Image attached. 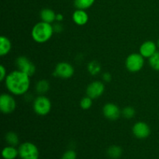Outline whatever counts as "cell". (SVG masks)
Instances as JSON below:
<instances>
[{
    "label": "cell",
    "instance_id": "4316f807",
    "mask_svg": "<svg viewBox=\"0 0 159 159\" xmlns=\"http://www.w3.org/2000/svg\"><path fill=\"white\" fill-rule=\"evenodd\" d=\"M102 79H103V80L106 81V82H110V81L111 80V75L109 72L104 73L103 75H102Z\"/></svg>",
    "mask_w": 159,
    "mask_h": 159
},
{
    "label": "cell",
    "instance_id": "ba28073f",
    "mask_svg": "<svg viewBox=\"0 0 159 159\" xmlns=\"http://www.w3.org/2000/svg\"><path fill=\"white\" fill-rule=\"evenodd\" d=\"M75 70L72 65L67 62L57 64L54 70V75L61 79H69L74 75Z\"/></svg>",
    "mask_w": 159,
    "mask_h": 159
},
{
    "label": "cell",
    "instance_id": "8fae6325",
    "mask_svg": "<svg viewBox=\"0 0 159 159\" xmlns=\"http://www.w3.org/2000/svg\"><path fill=\"white\" fill-rule=\"evenodd\" d=\"M133 134L137 138L139 139H144L147 138L151 134L150 127L144 122L136 123L133 127Z\"/></svg>",
    "mask_w": 159,
    "mask_h": 159
},
{
    "label": "cell",
    "instance_id": "9a60e30c",
    "mask_svg": "<svg viewBox=\"0 0 159 159\" xmlns=\"http://www.w3.org/2000/svg\"><path fill=\"white\" fill-rule=\"evenodd\" d=\"M12 48V43L7 37L2 36L0 38V55L5 56L9 54Z\"/></svg>",
    "mask_w": 159,
    "mask_h": 159
},
{
    "label": "cell",
    "instance_id": "484cf974",
    "mask_svg": "<svg viewBox=\"0 0 159 159\" xmlns=\"http://www.w3.org/2000/svg\"><path fill=\"white\" fill-rule=\"evenodd\" d=\"M6 69L3 65L0 66V81H3L6 78Z\"/></svg>",
    "mask_w": 159,
    "mask_h": 159
},
{
    "label": "cell",
    "instance_id": "6da1fadb",
    "mask_svg": "<svg viewBox=\"0 0 159 159\" xmlns=\"http://www.w3.org/2000/svg\"><path fill=\"white\" fill-rule=\"evenodd\" d=\"M8 91L16 96H21L28 91L30 85V76L26 73L16 70L7 75L5 79Z\"/></svg>",
    "mask_w": 159,
    "mask_h": 159
},
{
    "label": "cell",
    "instance_id": "d6986e66",
    "mask_svg": "<svg viewBox=\"0 0 159 159\" xmlns=\"http://www.w3.org/2000/svg\"><path fill=\"white\" fill-rule=\"evenodd\" d=\"M50 84L48 81L46 80H40L36 85V90L40 94H43L46 93L49 90Z\"/></svg>",
    "mask_w": 159,
    "mask_h": 159
},
{
    "label": "cell",
    "instance_id": "30bf717a",
    "mask_svg": "<svg viewBox=\"0 0 159 159\" xmlns=\"http://www.w3.org/2000/svg\"><path fill=\"white\" fill-rule=\"evenodd\" d=\"M102 113H103L104 116L110 120H116L121 114V111L120 110L119 107L116 104L111 103V102L107 103L102 108Z\"/></svg>",
    "mask_w": 159,
    "mask_h": 159
},
{
    "label": "cell",
    "instance_id": "83f0119b",
    "mask_svg": "<svg viewBox=\"0 0 159 159\" xmlns=\"http://www.w3.org/2000/svg\"><path fill=\"white\" fill-rule=\"evenodd\" d=\"M62 20H63V16L61 14H57V16H56V20H57V21H61Z\"/></svg>",
    "mask_w": 159,
    "mask_h": 159
},
{
    "label": "cell",
    "instance_id": "4fadbf2b",
    "mask_svg": "<svg viewBox=\"0 0 159 159\" xmlns=\"http://www.w3.org/2000/svg\"><path fill=\"white\" fill-rule=\"evenodd\" d=\"M72 20L79 26H83L87 23L89 20V15L83 9H78L75 11L72 15Z\"/></svg>",
    "mask_w": 159,
    "mask_h": 159
},
{
    "label": "cell",
    "instance_id": "9c48e42d",
    "mask_svg": "<svg viewBox=\"0 0 159 159\" xmlns=\"http://www.w3.org/2000/svg\"><path fill=\"white\" fill-rule=\"evenodd\" d=\"M105 86L102 82L99 81H96L88 85L86 89V94L89 97L93 99H96L100 97L104 93Z\"/></svg>",
    "mask_w": 159,
    "mask_h": 159
},
{
    "label": "cell",
    "instance_id": "44dd1931",
    "mask_svg": "<svg viewBox=\"0 0 159 159\" xmlns=\"http://www.w3.org/2000/svg\"><path fill=\"white\" fill-rule=\"evenodd\" d=\"M88 70L90 72V74L95 75L98 74V73L101 70L100 65H99L97 61H93L90 62V63L89 64Z\"/></svg>",
    "mask_w": 159,
    "mask_h": 159
},
{
    "label": "cell",
    "instance_id": "ac0fdd59",
    "mask_svg": "<svg viewBox=\"0 0 159 159\" xmlns=\"http://www.w3.org/2000/svg\"><path fill=\"white\" fill-rule=\"evenodd\" d=\"M95 2V0H74L75 6L78 9H85L91 7Z\"/></svg>",
    "mask_w": 159,
    "mask_h": 159
},
{
    "label": "cell",
    "instance_id": "7a4b0ae2",
    "mask_svg": "<svg viewBox=\"0 0 159 159\" xmlns=\"http://www.w3.org/2000/svg\"><path fill=\"white\" fill-rule=\"evenodd\" d=\"M54 30V27L51 23L41 21L34 26L31 35L34 40L37 43H45L51 38Z\"/></svg>",
    "mask_w": 159,
    "mask_h": 159
},
{
    "label": "cell",
    "instance_id": "3957f363",
    "mask_svg": "<svg viewBox=\"0 0 159 159\" xmlns=\"http://www.w3.org/2000/svg\"><path fill=\"white\" fill-rule=\"evenodd\" d=\"M51 110V102L48 98L40 96L34 102V110L39 116H46Z\"/></svg>",
    "mask_w": 159,
    "mask_h": 159
},
{
    "label": "cell",
    "instance_id": "603a6c76",
    "mask_svg": "<svg viewBox=\"0 0 159 159\" xmlns=\"http://www.w3.org/2000/svg\"><path fill=\"white\" fill-rule=\"evenodd\" d=\"M92 105H93V99L89 97L88 96L82 98L80 102V107L83 110H89L92 107Z\"/></svg>",
    "mask_w": 159,
    "mask_h": 159
},
{
    "label": "cell",
    "instance_id": "8992f818",
    "mask_svg": "<svg viewBox=\"0 0 159 159\" xmlns=\"http://www.w3.org/2000/svg\"><path fill=\"white\" fill-rule=\"evenodd\" d=\"M16 65L18 70L26 73V75L30 77L35 73L36 67L32 61L24 56H20L17 57L16 60Z\"/></svg>",
    "mask_w": 159,
    "mask_h": 159
},
{
    "label": "cell",
    "instance_id": "2e32d148",
    "mask_svg": "<svg viewBox=\"0 0 159 159\" xmlns=\"http://www.w3.org/2000/svg\"><path fill=\"white\" fill-rule=\"evenodd\" d=\"M2 155L4 159H15L19 155V150L14 146H7L3 148Z\"/></svg>",
    "mask_w": 159,
    "mask_h": 159
},
{
    "label": "cell",
    "instance_id": "7c38bea8",
    "mask_svg": "<svg viewBox=\"0 0 159 159\" xmlns=\"http://www.w3.org/2000/svg\"><path fill=\"white\" fill-rule=\"evenodd\" d=\"M157 52V46L155 42L148 40L143 43L140 47V54L144 57L150 58Z\"/></svg>",
    "mask_w": 159,
    "mask_h": 159
},
{
    "label": "cell",
    "instance_id": "5bb4252c",
    "mask_svg": "<svg viewBox=\"0 0 159 159\" xmlns=\"http://www.w3.org/2000/svg\"><path fill=\"white\" fill-rule=\"evenodd\" d=\"M56 16L57 14L51 9H43L40 12V18L42 21L48 23H53L56 20Z\"/></svg>",
    "mask_w": 159,
    "mask_h": 159
},
{
    "label": "cell",
    "instance_id": "52a82bcc",
    "mask_svg": "<svg viewBox=\"0 0 159 159\" xmlns=\"http://www.w3.org/2000/svg\"><path fill=\"white\" fill-rule=\"evenodd\" d=\"M16 103L11 95L2 94L0 96V110L5 114H9L15 110Z\"/></svg>",
    "mask_w": 159,
    "mask_h": 159
},
{
    "label": "cell",
    "instance_id": "ffe728a7",
    "mask_svg": "<svg viewBox=\"0 0 159 159\" xmlns=\"http://www.w3.org/2000/svg\"><path fill=\"white\" fill-rule=\"evenodd\" d=\"M6 141L11 146H16L19 144V137L15 132H9L6 134Z\"/></svg>",
    "mask_w": 159,
    "mask_h": 159
},
{
    "label": "cell",
    "instance_id": "e0dca14e",
    "mask_svg": "<svg viewBox=\"0 0 159 159\" xmlns=\"http://www.w3.org/2000/svg\"><path fill=\"white\" fill-rule=\"evenodd\" d=\"M122 149L120 147L116 145H113L110 147L107 150V154H108L109 157L113 159H117L120 158L122 155Z\"/></svg>",
    "mask_w": 159,
    "mask_h": 159
},
{
    "label": "cell",
    "instance_id": "cb8c5ba5",
    "mask_svg": "<svg viewBox=\"0 0 159 159\" xmlns=\"http://www.w3.org/2000/svg\"><path fill=\"white\" fill-rule=\"evenodd\" d=\"M121 113H122V115L125 118H127V119H130V118H133L136 112H135V110L133 107H127L122 110Z\"/></svg>",
    "mask_w": 159,
    "mask_h": 159
},
{
    "label": "cell",
    "instance_id": "f1b7e54d",
    "mask_svg": "<svg viewBox=\"0 0 159 159\" xmlns=\"http://www.w3.org/2000/svg\"><path fill=\"white\" fill-rule=\"evenodd\" d=\"M158 48H159V40H158Z\"/></svg>",
    "mask_w": 159,
    "mask_h": 159
},
{
    "label": "cell",
    "instance_id": "7402d4cb",
    "mask_svg": "<svg viewBox=\"0 0 159 159\" xmlns=\"http://www.w3.org/2000/svg\"><path fill=\"white\" fill-rule=\"evenodd\" d=\"M149 64L154 70L159 71V52L157 51L153 56L149 58Z\"/></svg>",
    "mask_w": 159,
    "mask_h": 159
},
{
    "label": "cell",
    "instance_id": "d4e9b609",
    "mask_svg": "<svg viewBox=\"0 0 159 159\" xmlns=\"http://www.w3.org/2000/svg\"><path fill=\"white\" fill-rule=\"evenodd\" d=\"M61 159H76V153L73 150H68L64 153Z\"/></svg>",
    "mask_w": 159,
    "mask_h": 159
},
{
    "label": "cell",
    "instance_id": "5b68a950",
    "mask_svg": "<svg viewBox=\"0 0 159 159\" xmlns=\"http://www.w3.org/2000/svg\"><path fill=\"white\" fill-rule=\"evenodd\" d=\"M144 64V57L141 54H130L126 59L125 65L127 70L130 72H138L143 68Z\"/></svg>",
    "mask_w": 159,
    "mask_h": 159
},
{
    "label": "cell",
    "instance_id": "277c9868",
    "mask_svg": "<svg viewBox=\"0 0 159 159\" xmlns=\"http://www.w3.org/2000/svg\"><path fill=\"white\" fill-rule=\"evenodd\" d=\"M19 155L21 159H38V148L33 143H23L19 148Z\"/></svg>",
    "mask_w": 159,
    "mask_h": 159
}]
</instances>
